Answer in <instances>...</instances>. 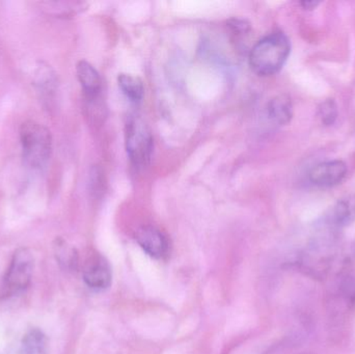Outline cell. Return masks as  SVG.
Wrapping results in <instances>:
<instances>
[{"mask_svg":"<svg viewBox=\"0 0 355 354\" xmlns=\"http://www.w3.org/2000/svg\"><path fill=\"white\" fill-rule=\"evenodd\" d=\"M291 52L289 37L281 31L263 37L250 50V69L259 76H271L281 71Z\"/></svg>","mask_w":355,"mask_h":354,"instance_id":"obj_1","label":"cell"},{"mask_svg":"<svg viewBox=\"0 0 355 354\" xmlns=\"http://www.w3.org/2000/svg\"><path fill=\"white\" fill-rule=\"evenodd\" d=\"M20 141L25 164L33 170L47 166L52 153L49 129L35 121H26L20 127Z\"/></svg>","mask_w":355,"mask_h":354,"instance_id":"obj_2","label":"cell"},{"mask_svg":"<svg viewBox=\"0 0 355 354\" xmlns=\"http://www.w3.org/2000/svg\"><path fill=\"white\" fill-rule=\"evenodd\" d=\"M154 139L148 125L141 118H132L126 125V150L129 159L137 168L149 164Z\"/></svg>","mask_w":355,"mask_h":354,"instance_id":"obj_3","label":"cell"},{"mask_svg":"<svg viewBox=\"0 0 355 354\" xmlns=\"http://www.w3.org/2000/svg\"><path fill=\"white\" fill-rule=\"evenodd\" d=\"M35 258L28 249H17L4 276V288L10 293L20 292L31 284Z\"/></svg>","mask_w":355,"mask_h":354,"instance_id":"obj_4","label":"cell"},{"mask_svg":"<svg viewBox=\"0 0 355 354\" xmlns=\"http://www.w3.org/2000/svg\"><path fill=\"white\" fill-rule=\"evenodd\" d=\"M347 164L342 160H329L321 162L309 172V180L315 186L329 187L337 186L343 182L347 176Z\"/></svg>","mask_w":355,"mask_h":354,"instance_id":"obj_5","label":"cell"},{"mask_svg":"<svg viewBox=\"0 0 355 354\" xmlns=\"http://www.w3.org/2000/svg\"><path fill=\"white\" fill-rule=\"evenodd\" d=\"M139 247L154 259L164 260L170 254V241L159 229L147 226L139 229L135 235Z\"/></svg>","mask_w":355,"mask_h":354,"instance_id":"obj_6","label":"cell"},{"mask_svg":"<svg viewBox=\"0 0 355 354\" xmlns=\"http://www.w3.org/2000/svg\"><path fill=\"white\" fill-rule=\"evenodd\" d=\"M83 274L85 285L93 290H105L112 285V267L107 260L102 256L89 258L85 263Z\"/></svg>","mask_w":355,"mask_h":354,"instance_id":"obj_7","label":"cell"},{"mask_svg":"<svg viewBox=\"0 0 355 354\" xmlns=\"http://www.w3.org/2000/svg\"><path fill=\"white\" fill-rule=\"evenodd\" d=\"M355 220V195H347L341 197L327 215L323 218V224L331 230H342L354 224Z\"/></svg>","mask_w":355,"mask_h":354,"instance_id":"obj_8","label":"cell"},{"mask_svg":"<svg viewBox=\"0 0 355 354\" xmlns=\"http://www.w3.org/2000/svg\"><path fill=\"white\" fill-rule=\"evenodd\" d=\"M77 78L89 100L97 99L101 91L102 80L93 64L87 60H80L76 66Z\"/></svg>","mask_w":355,"mask_h":354,"instance_id":"obj_9","label":"cell"},{"mask_svg":"<svg viewBox=\"0 0 355 354\" xmlns=\"http://www.w3.org/2000/svg\"><path fill=\"white\" fill-rule=\"evenodd\" d=\"M267 116L271 122L279 126H285L293 118V103L288 95L275 96L267 104Z\"/></svg>","mask_w":355,"mask_h":354,"instance_id":"obj_10","label":"cell"},{"mask_svg":"<svg viewBox=\"0 0 355 354\" xmlns=\"http://www.w3.org/2000/svg\"><path fill=\"white\" fill-rule=\"evenodd\" d=\"M48 339L39 328H31L23 337L20 354H48Z\"/></svg>","mask_w":355,"mask_h":354,"instance_id":"obj_11","label":"cell"},{"mask_svg":"<svg viewBox=\"0 0 355 354\" xmlns=\"http://www.w3.org/2000/svg\"><path fill=\"white\" fill-rule=\"evenodd\" d=\"M119 87L125 96L135 103H139L145 95V85L139 77L131 74L119 75Z\"/></svg>","mask_w":355,"mask_h":354,"instance_id":"obj_12","label":"cell"},{"mask_svg":"<svg viewBox=\"0 0 355 354\" xmlns=\"http://www.w3.org/2000/svg\"><path fill=\"white\" fill-rule=\"evenodd\" d=\"M35 87L43 96H49L55 91L56 76L51 67L45 62H41L35 70V79H33Z\"/></svg>","mask_w":355,"mask_h":354,"instance_id":"obj_13","label":"cell"},{"mask_svg":"<svg viewBox=\"0 0 355 354\" xmlns=\"http://www.w3.org/2000/svg\"><path fill=\"white\" fill-rule=\"evenodd\" d=\"M54 251H55L56 260L58 263L66 268V269H75L78 263V255L75 249L71 247L66 241L58 239L54 245Z\"/></svg>","mask_w":355,"mask_h":354,"instance_id":"obj_14","label":"cell"},{"mask_svg":"<svg viewBox=\"0 0 355 354\" xmlns=\"http://www.w3.org/2000/svg\"><path fill=\"white\" fill-rule=\"evenodd\" d=\"M319 118L321 123L325 127H331L337 122L338 116H339V110L338 105L334 99H327L319 105L318 108Z\"/></svg>","mask_w":355,"mask_h":354,"instance_id":"obj_15","label":"cell"},{"mask_svg":"<svg viewBox=\"0 0 355 354\" xmlns=\"http://www.w3.org/2000/svg\"><path fill=\"white\" fill-rule=\"evenodd\" d=\"M227 26H229L232 35L236 37V41L248 37V35H250V30H252L250 23L248 22V20H245V19H232V20H230L229 23H227Z\"/></svg>","mask_w":355,"mask_h":354,"instance_id":"obj_16","label":"cell"},{"mask_svg":"<svg viewBox=\"0 0 355 354\" xmlns=\"http://www.w3.org/2000/svg\"><path fill=\"white\" fill-rule=\"evenodd\" d=\"M320 4L321 2L317 1V0H306V1L300 2V6H302V8L306 10H316Z\"/></svg>","mask_w":355,"mask_h":354,"instance_id":"obj_17","label":"cell"}]
</instances>
